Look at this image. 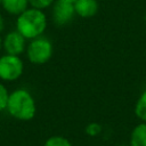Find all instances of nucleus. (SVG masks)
Wrapping results in <instances>:
<instances>
[{
    "mask_svg": "<svg viewBox=\"0 0 146 146\" xmlns=\"http://www.w3.org/2000/svg\"><path fill=\"white\" fill-rule=\"evenodd\" d=\"M47 27V17L41 9L26 8L21 13L16 21L17 31L25 39H35L41 36Z\"/></svg>",
    "mask_w": 146,
    "mask_h": 146,
    "instance_id": "obj_1",
    "label": "nucleus"
},
{
    "mask_svg": "<svg viewBox=\"0 0 146 146\" xmlns=\"http://www.w3.org/2000/svg\"><path fill=\"white\" fill-rule=\"evenodd\" d=\"M6 108L13 117L21 121H29L33 119L36 112L35 100L25 89H17L9 94Z\"/></svg>",
    "mask_w": 146,
    "mask_h": 146,
    "instance_id": "obj_2",
    "label": "nucleus"
},
{
    "mask_svg": "<svg viewBox=\"0 0 146 146\" xmlns=\"http://www.w3.org/2000/svg\"><path fill=\"white\" fill-rule=\"evenodd\" d=\"M27 58L33 64H44L52 56V43L47 38L32 39L27 46Z\"/></svg>",
    "mask_w": 146,
    "mask_h": 146,
    "instance_id": "obj_3",
    "label": "nucleus"
},
{
    "mask_svg": "<svg viewBox=\"0 0 146 146\" xmlns=\"http://www.w3.org/2000/svg\"><path fill=\"white\" fill-rule=\"evenodd\" d=\"M23 62L16 55L6 54L0 57V79L5 81H15L23 73Z\"/></svg>",
    "mask_w": 146,
    "mask_h": 146,
    "instance_id": "obj_4",
    "label": "nucleus"
},
{
    "mask_svg": "<svg viewBox=\"0 0 146 146\" xmlns=\"http://www.w3.org/2000/svg\"><path fill=\"white\" fill-rule=\"evenodd\" d=\"M52 5V21L57 25H66L73 19L75 15L73 3L57 0Z\"/></svg>",
    "mask_w": 146,
    "mask_h": 146,
    "instance_id": "obj_5",
    "label": "nucleus"
},
{
    "mask_svg": "<svg viewBox=\"0 0 146 146\" xmlns=\"http://www.w3.org/2000/svg\"><path fill=\"white\" fill-rule=\"evenodd\" d=\"M2 46L7 54L18 56L22 52H24L26 48V39L17 30L11 31L5 36L2 41Z\"/></svg>",
    "mask_w": 146,
    "mask_h": 146,
    "instance_id": "obj_6",
    "label": "nucleus"
},
{
    "mask_svg": "<svg viewBox=\"0 0 146 146\" xmlns=\"http://www.w3.org/2000/svg\"><path fill=\"white\" fill-rule=\"evenodd\" d=\"M73 6H74L75 15L83 18H89L95 16L99 9V5L97 0H76L73 3Z\"/></svg>",
    "mask_w": 146,
    "mask_h": 146,
    "instance_id": "obj_7",
    "label": "nucleus"
},
{
    "mask_svg": "<svg viewBox=\"0 0 146 146\" xmlns=\"http://www.w3.org/2000/svg\"><path fill=\"white\" fill-rule=\"evenodd\" d=\"M130 146H146V122H140L133 127L129 138Z\"/></svg>",
    "mask_w": 146,
    "mask_h": 146,
    "instance_id": "obj_8",
    "label": "nucleus"
},
{
    "mask_svg": "<svg viewBox=\"0 0 146 146\" xmlns=\"http://www.w3.org/2000/svg\"><path fill=\"white\" fill-rule=\"evenodd\" d=\"M27 0H1V6L10 15H19L27 8Z\"/></svg>",
    "mask_w": 146,
    "mask_h": 146,
    "instance_id": "obj_9",
    "label": "nucleus"
},
{
    "mask_svg": "<svg viewBox=\"0 0 146 146\" xmlns=\"http://www.w3.org/2000/svg\"><path fill=\"white\" fill-rule=\"evenodd\" d=\"M135 114L141 122H146V88L143 90L136 102Z\"/></svg>",
    "mask_w": 146,
    "mask_h": 146,
    "instance_id": "obj_10",
    "label": "nucleus"
},
{
    "mask_svg": "<svg viewBox=\"0 0 146 146\" xmlns=\"http://www.w3.org/2000/svg\"><path fill=\"white\" fill-rule=\"evenodd\" d=\"M43 146H72L71 141L62 136H52L48 138Z\"/></svg>",
    "mask_w": 146,
    "mask_h": 146,
    "instance_id": "obj_11",
    "label": "nucleus"
},
{
    "mask_svg": "<svg viewBox=\"0 0 146 146\" xmlns=\"http://www.w3.org/2000/svg\"><path fill=\"white\" fill-rule=\"evenodd\" d=\"M102 130H103L102 125L97 122H91L86 127V133L88 136H91V137H96V136L100 135Z\"/></svg>",
    "mask_w": 146,
    "mask_h": 146,
    "instance_id": "obj_12",
    "label": "nucleus"
},
{
    "mask_svg": "<svg viewBox=\"0 0 146 146\" xmlns=\"http://www.w3.org/2000/svg\"><path fill=\"white\" fill-rule=\"evenodd\" d=\"M27 1L31 5V7L42 10L43 8H47V7L51 6L55 0H27Z\"/></svg>",
    "mask_w": 146,
    "mask_h": 146,
    "instance_id": "obj_13",
    "label": "nucleus"
},
{
    "mask_svg": "<svg viewBox=\"0 0 146 146\" xmlns=\"http://www.w3.org/2000/svg\"><path fill=\"white\" fill-rule=\"evenodd\" d=\"M8 90L3 84L0 83V112L3 111L7 107V102H8Z\"/></svg>",
    "mask_w": 146,
    "mask_h": 146,
    "instance_id": "obj_14",
    "label": "nucleus"
},
{
    "mask_svg": "<svg viewBox=\"0 0 146 146\" xmlns=\"http://www.w3.org/2000/svg\"><path fill=\"white\" fill-rule=\"evenodd\" d=\"M3 29H5V21H3L2 15L0 14V33L3 31Z\"/></svg>",
    "mask_w": 146,
    "mask_h": 146,
    "instance_id": "obj_15",
    "label": "nucleus"
},
{
    "mask_svg": "<svg viewBox=\"0 0 146 146\" xmlns=\"http://www.w3.org/2000/svg\"><path fill=\"white\" fill-rule=\"evenodd\" d=\"M60 1H65V2H70V3H74L76 0H60Z\"/></svg>",
    "mask_w": 146,
    "mask_h": 146,
    "instance_id": "obj_16",
    "label": "nucleus"
},
{
    "mask_svg": "<svg viewBox=\"0 0 146 146\" xmlns=\"http://www.w3.org/2000/svg\"><path fill=\"white\" fill-rule=\"evenodd\" d=\"M1 47H2V40H1V38H0V50H1Z\"/></svg>",
    "mask_w": 146,
    "mask_h": 146,
    "instance_id": "obj_17",
    "label": "nucleus"
},
{
    "mask_svg": "<svg viewBox=\"0 0 146 146\" xmlns=\"http://www.w3.org/2000/svg\"><path fill=\"white\" fill-rule=\"evenodd\" d=\"M116 146H130V145H124V144H120V145H116Z\"/></svg>",
    "mask_w": 146,
    "mask_h": 146,
    "instance_id": "obj_18",
    "label": "nucleus"
},
{
    "mask_svg": "<svg viewBox=\"0 0 146 146\" xmlns=\"http://www.w3.org/2000/svg\"><path fill=\"white\" fill-rule=\"evenodd\" d=\"M145 22H146V13H145Z\"/></svg>",
    "mask_w": 146,
    "mask_h": 146,
    "instance_id": "obj_19",
    "label": "nucleus"
},
{
    "mask_svg": "<svg viewBox=\"0 0 146 146\" xmlns=\"http://www.w3.org/2000/svg\"><path fill=\"white\" fill-rule=\"evenodd\" d=\"M0 5H1V0H0Z\"/></svg>",
    "mask_w": 146,
    "mask_h": 146,
    "instance_id": "obj_20",
    "label": "nucleus"
}]
</instances>
